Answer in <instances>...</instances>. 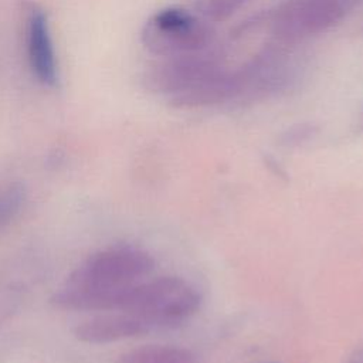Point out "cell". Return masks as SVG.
<instances>
[{
	"instance_id": "cell-14",
	"label": "cell",
	"mask_w": 363,
	"mask_h": 363,
	"mask_svg": "<svg viewBox=\"0 0 363 363\" xmlns=\"http://www.w3.org/2000/svg\"><path fill=\"white\" fill-rule=\"evenodd\" d=\"M360 128H363V112H362V116H360Z\"/></svg>"
},
{
	"instance_id": "cell-9",
	"label": "cell",
	"mask_w": 363,
	"mask_h": 363,
	"mask_svg": "<svg viewBox=\"0 0 363 363\" xmlns=\"http://www.w3.org/2000/svg\"><path fill=\"white\" fill-rule=\"evenodd\" d=\"M118 363H197L196 356L186 349L149 345L123 353Z\"/></svg>"
},
{
	"instance_id": "cell-12",
	"label": "cell",
	"mask_w": 363,
	"mask_h": 363,
	"mask_svg": "<svg viewBox=\"0 0 363 363\" xmlns=\"http://www.w3.org/2000/svg\"><path fill=\"white\" fill-rule=\"evenodd\" d=\"M312 133H313V128L312 126H309V125H298V126L289 129L285 133L284 139L288 143L289 142H301V140H305L306 138H309Z\"/></svg>"
},
{
	"instance_id": "cell-7",
	"label": "cell",
	"mask_w": 363,
	"mask_h": 363,
	"mask_svg": "<svg viewBox=\"0 0 363 363\" xmlns=\"http://www.w3.org/2000/svg\"><path fill=\"white\" fill-rule=\"evenodd\" d=\"M27 55L30 68L45 86H55L58 82V67L47 14L40 9H33L27 18L26 30Z\"/></svg>"
},
{
	"instance_id": "cell-4",
	"label": "cell",
	"mask_w": 363,
	"mask_h": 363,
	"mask_svg": "<svg viewBox=\"0 0 363 363\" xmlns=\"http://www.w3.org/2000/svg\"><path fill=\"white\" fill-rule=\"evenodd\" d=\"M145 47L162 58L180 57L206 51L216 45L211 23L196 11L166 7L155 13L142 31Z\"/></svg>"
},
{
	"instance_id": "cell-13",
	"label": "cell",
	"mask_w": 363,
	"mask_h": 363,
	"mask_svg": "<svg viewBox=\"0 0 363 363\" xmlns=\"http://www.w3.org/2000/svg\"><path fill=\"white\" fill-rule=\"evenodd\" d=\"M349 363H363V349L357 350V352L353 354V357L350 359Z\"/></svg>"
},
{
	"instance_id": "cell-1",
	"label": "cell",
	"mask_w": 363,
	"mask_h": 363,
	"mask_svg": "<svg viewBox=\"0 0 363 363\" xmlns=\"http://www.w3.org/2000/svg\"><path fill=\"white\" fill-rule=\"evenodd\" d=\"M152 268V257L142 250L121 247L101 251L82 262L51 301L62 309H113L118 295Z\"/></svg>"
},
{
	"instance_id": "cell-8",
	"label": "cell",
	"mask_w": 363,
	"mask_h": 363,
	"mask_svg": "<svg viewBox=\"0 0 363 363\" xmlns=\"http://www.w3.org/2000/svg\"><path fill=\"white\" fill-rule=\"evenodd\" d=\"M149 330L138 318L129 313L98 316L78 325L74 330L77 339L85 343H111L128 339Z\"/></svg>"
},
{
	"instance_id": "cell-11",
	"label": "cell",
	"mask_w": 363,
	"mask_h": 363,
	"mask_svg": "<svg viewBox=\"0 0 363 363\" xmlns=\"http://www.w3.org/2000/svg\"><path fill=\"white\" fill-rule=\"evenodd\" d=\"M24 201L26 189L23 184L11 182L0 186V231L20 214Z\"/></svg>"
},
{
	"instance_id": "cell-2",
	"label": "cell",
	"mask_w": 363,
	"mask_h": 363,
	"mask_svg": "<svg viewBox=\"0 0 363 363\" xmlns=\"http://www.w3.org/2000/svg\"><path fill=\"white\" fill-rule=\"evenodd\" d=\"M353 9L345 0H285L274 9L245 20L237 27V34L242 35L265 26L271 41L299 45L336 27Z\"/></svg>"
},
{
	"instance_id": "cell-6",
	"label": "cell",
	"mask_w": 363,
	"mask_h": 363,
	"mask_svg": "<svg viewBox=\"0 0 363 363\" xmlns=\"http://www.w3.org/2000/svg\"><path fill=\"white\" fill-rule=\"evenodd\" d=\"M224 67L223 54L214 45L201 52L163 58L149 69L146 82L152 91L172 99L200 85Z\"/></svg>"
},
{
	"instance_id": "cell-10",
	"label": "cell",
	"mask_w": 363,
	"mask_h": 363,
	"mask_svg": "<svg viewBox=\"0 0 363 363\" xmlns=\"http://www.w3.org/2000/svg\"><path fill=\"white\" fill-rule=\"evenodd\" d=\"M250 0H194V11L208 23H223L235 16Z\"/></svg>"
},
{
	"instance_id": "cell-3",
	"label": "cell",
	"mask_w": 363,
	"mask_h": 363,
	"mask_svg": "<svg viewBox=\"0 0 363 363\" xmlns=\"http://www.w3.org/2000/svg\"><path fill=\"white\" fill-rule=\"evenodd\" d=\"M200 305L197 289L182 278H157L123 289L115 309L140 319L147 328L173 326L191 316Z\"/></svg>"
},
{
	"instance_id": "cell-5",
	"label": "cell",
	"mask_w": 363,
	"mask_h": 363,
	"mask_svg": "<svg viewBox=\"0 0 363 363\" xmlns=\"http://www.w3.org/2000/svg\"><path fill=\"white\" fill-rule=\"evenodd\" d=\"M296 45L271 41L240 68L234 69L237 101H261L289 89L299 78L302 64Z\"/></svg>"
}]
</instances>
